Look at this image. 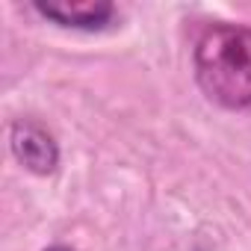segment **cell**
Listing matches in <instances>:
<instances>
[{
    "label": "cell",
    "instance_id": "obj_2",
    "mask_svg": "<svg viewBox=\"0 0 251 251\" xmlns=\"http://www.w3.org/2000/svg\"><path fill=\"white\" fill-rule=\"evenodd\" d=\"M9 148H12V157L33 175L39 177H48L56 172L59 166V145L56 139L42 127V124L30 121V118H21L9 127Z\"/></svg>",
    "mask_w": 251,
    "mask_h": 251
},
{
    "label": "cell",
    "instance_id": "obj_4",
    "mask_svg": "<svg viewBox=\"0 0 251 251\" xmlns=\"http://www.w3.org/2000/svg\"><path fill=\"white\" fill-rule=\"evenodd\" d=\"M45 251H71V248H65V245H50V248H45Z\"/></svg>",
    "mask_w": 251,
    "mask_h": 251
},
{
    "label": "cell",
    "instance_id": "obj_1",
    "mask_svg": "<svg viewBox=\"0 0 251 251\" xmlns=\"http://www.w3.org/2000/svg\"><path fill=\"white\" fill-rule=\"evenodd\" d=\"M195 80L201 92L225 106H251V30L236 24H213L201 33L195 53Z\"/></svg>",
    "mask_w": 251,
    "mask_h": 251
},
{
    "label": "cell",
    "instance_id": "obj_3",
    "mask_svg": "<svg viewBox=\"0 0 251 251\" xmlns=\"http://www.w3.org/2000/svg\"><path fill=\"white\" fill-rule=\"evenodd\" d=\"M33 9L56 27L83 33H98L115 18V6L109 0H36Z\"/></svg>",
    "mask_w": 251,
    "mask_h": 251
}]
</instances>
